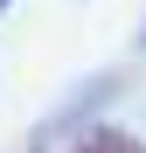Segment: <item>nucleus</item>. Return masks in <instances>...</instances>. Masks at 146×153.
Instances as JSON below:
<instances>
[{"instance_id": "f257e3e1", "label": "nucleus", "mask_w": 146, "mask_h": 153, "mask_svg": "<svg viewBox=\"0 0 146 153\" xmlns=\"http://www.w3.org/2000/svg\"><path fill=\"white\" fill-rule=\"evenodd\" d=\"M70 153H146V146H139L132 132H118V125H90V132L70 146Z\"/></svg>"}, {"instance_id": "f03ea898", "label": "nucleus", "mask_w": 146, "mask_h": 153, "mask_svg": "<svg viewBox=\"0 0 146 153\" xmlns=\"http://www.w3.org/2000/svg\"><path fill=\"white\" fill-rule=\"evenodd\" d=\"M7 7H14V0H0V14H7Z\"/></svg>"}, {"instance_id": "7ed1b4c3", "label": "nucleus", "mask_w": 146, "mask_h": 153, "mask_svg": "<svg viewBox=\"0 0 146 153\" xmlns=\"http://www.w3.org/2000/svg\"><path fill=\"white\" fill-rule=\"evenodd\" d=\"M139 42H146V21H139Z\"/></svg>"}]
</instances>
